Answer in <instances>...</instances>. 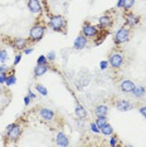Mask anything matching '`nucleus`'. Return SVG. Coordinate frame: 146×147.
<instances>
[{"label": "nucleus", "instance_id": "8", "mask_svg": "<svg viewBox=\"0 0 146 147\" xmlns=\"http://www.w3.org/2000/svg\"><path fill=\"white\" fill-rule=\"evenodd\" d=\"M112 24H114V19H112L110 15L105 14L98 19V26L97 28L101 29V30H103V29H108Z\"/></svg>", "mask_w": 146, "mask_h": 147}, {"label": "nucleus", "instance_id": "14", "mask_svg": "<svg viewBox=\"0 0 146 147\" xmlns=\"http://www.w3.org/2000/svg\"><path fill=\"white\" fill-rule=\"evenodd\" d=\"M28 8L33 14H39L42 11V5L39 0H28Z\"/></svg>", "mask_w": 146, "mask_h": 147}, {"label": "nucleus", "instance_id": "18", "mask_svg": "<svg viewBox=\"0 0 146 147\" xmlns=\"http://www.w3.org/2000/svg\"><path fill=\"white\" fill-rule=\"evenodd\" d=\"M107 113H108V106H106V105H98L95 108V115L97 117L107 116Z\"/></svg>", "mask_w": 146, "mask_h": 147}, {"label": "nucleus", "instance_id": "20", "mask_svg": "<svg viewBox=\"0 0 146 147\" xmlns=\"http://www.w3.org/2000/svg\"><path fill=\"white\" fill-rule=\"evenodd\" d=\"M99 131H101V133L103 136H111V135H114V127L110 125V123H106L103 127L99 128Z\"/></svg>", "mask_w": 146, "mask_h": 147}, {"label": "nucleus", "instance_id": "9", "mask_svg": "<svg viewBox=\"0 0 146 147\" xmlns=\"http://www.w3.org/2000/svg\"><path fill=\"white\" fill-rule=\"evenodd\" d=\"M87 43H88V38L87 36H84L81 33V34L76 38L74 43H73V48H74L76 51H81V49H83V48L87 47Z\"/></svg>", "mask_w": 146, "mask_h": 147}, {"label": "nucleus", "instance_id": "5", "mask_svg": "<svg viewBox=\"0 0 146 147\" xmlns=\"http://www.w3.org/2000/svg\"><path fill=\"white\" fill-rule=\"evenodd\" d=\"M98 32H99V29L96 25L91 24L89 22L83 23V26H82V34H83L84 36H87L88 39H95L96 36H97Z\"/></svg>", "mask_w": 146, "mask_h": 147}, {"label": "nucleus", "instance_id": "31", "mask_svg": "<svg viewBox=\"0 0 146 147\" xmlns=\"http://www.w3.org/2000/svg\"><path fill=\"white\" fill-rule=\"evenodd\" d=\"M6 78H8V76H6V73H0V84H3V83L6 82Z\"/></svg>", "mask_w": 146, "mask_h": 147}, {"label": "nucleus", "instance_id": "37", "mask_svg": "<svg viewBox=\"0 0 146 147\" xmlns=\"http://www.w3.org/2000/svg\"><path fill=\"white\" fill-rule=\"evenodd\" d=\"M33 52H34V49H33V48H26V49H24V54H26V55L30 54V53H33Z\"/></svg>", "mask_w": 146, "mask_h": 147}, {"label": "nucleus", "instance_id": "34", "mask_svg": "<svg viewBox=\"0 0 146 147\" xmlns=\"http://www.w3.org/2000/svg\"><path fill=\"white\" fill-rule=\"evenodd\" d=\"M30 101H32V98H30V97H29L28 94H26V96L24 97V105H25V106H29V105H30Z\"/></svg>", "mask_w": 146, "mask_h": 147}, {"label": "nucleus", "instance_id": "28", "mask_svg": "<svg viewBox=\"0 0 146 147\" xmlns=\"http://www.w3.org/2000/svg\"><path fill=\"white\" fill-rule=\"evenodd\" d=\"M110 146H112V147H115V146H117V136H112L111 135V140H110Z\"/></svg>", "mask_w": 146, "mask_h": 147}, {"label": "nucleus", "instance_id": "23", "mask_svg": "<svg viewBox=\"0 0 146 147\" xmlns=\"http://www.w3.org/2000/svg\"><path fill=\"white\" fill-rule=\"evenodd\" d=\"M35 89H36V91H38L39 93H41L42 96H47V94H48V91H47V88H45V86L41 84V83L35 84Z\"/></svg>", "mask_w": 146, "mask_h": 147}, {"label": "nucleus", "instance_id": "33", "mask_svg": "<svg viewBox=\"0 0 146 147\" xmlns=\"http://www.w3.org/2000/svg\"><path fill=\"white\" fill-rule=\"evenodd\" d=\"M139 111H140V113L144 116V118H146V106L140 107V108H139Z\"/></svg>", "mask_w": 146, "mask_h": 147}, {"label": "nucleus", "instance_id": "12", "mask_svg": "<svg viewBox=\"0 0 146 147\" xmlns=\"http://www.w3.org/2000/svg\"><path fill=\"white\" fill-rule=\"evenodd\" d=\"M39 116L44 121H52V119H54L55 113L51 108H41L39 109Z\"/></svg>", "mask_w": 146, "mask_h": 147}, {"label": "nucleus", "instance_id": "7", "mask_svg": "<svg viewBox=\"0 0 146 147\" xmlns=\"http://www.w3.org/2000/svg\"><path fill=\"white\" fill-rule=\"evenodd\" d=\"M140 23V16L134 14V13H127L125 15V25L128 28H134Z\"/></svg>", "mask_w": 146, "mask_h": 147}, {"label": "nucleus", "instance_id": "36", "mask_svg": "<svg viewBox=\"0 0 146 147\" xmlns=\"http://www.w3.org/2000/svg\"><path fill=\"white\" fill-rule=\"evenodd\" d=\"M28 96H29V97H30V98H32V101H33V99H35V98H36L35 93H33V92L30 91V89H29V91H28Z\"/></svg>", "mask_w": 146, "mask_h": 147}, {"label": "nucleus", "instance_id": "16", "mask_svg": "<svg viewBox=\"0 0 146 147\" xmlns=\"http://www.w3.org/2000/svg\"><path fill=\"white\" fill-rule=\"evenodd\" d=\"M49 71V65H41V64H36L34 68V77L38 78V77L44 76L45 73Z\"/></svg>", "mask_w": 146, "mask_h": 147}, {"label": "nucleus", "instance_id": "4", "mask_svg": "<svg viewBox=\"0 0 146 147\" xmlns=\"http://www.w3.org/2000/svg\"><path fill=\"white\" fill-rule=\"evenodd\" d=\"M108 64L114 69H120L124 64V55L120 52H112L108 55Z\"/></svg>", "mask_w": 146, "mask_h": 147}, {"label": "nucleus", "instance_id": "25", "mask_svg": "<svg viewBox=\"0 0 146 147\" xmlns=\"http://www.w3.org/2000/svg\"><path fill=\"white\" fill-rule=\"evenodd\" d=\"M6 61H8V52L3 49V51H0V63H5Z\"/></svg>", "mask_w": 146, "mask_h": 147}, {"label": "nucleus", "instance_id": "21", "mask_svg": "<svg viewBox=\"0 0 146 147\" xmlns=\"http://www.w3.org/2000/svg\"><path fill=\"white\" fill-rule=\"evenodd\" d=\"M107 122V116H102V117H97V119H96V125H97L98 128H101V127H103Z\"/></svg>", "mask_w": 146, "mask_h": 147}, {"label": "nucleus", "instance_id": "3", "mask_svg": "<svg viewBox=\"0 0 146 147\" xmlns=\"http://www.w3.org/2000/svg\"><path fill=\"white\" fill-rule=\"evenodd\" d=\"M131 38V30L128 26H121L116 34L114 36V42L116 45H120V44H124V43H127Z\"/></svg>", "mask_w": 146, "mask_h": 147}, {"label": "nucleus", "instance_id": "13", "mask_svg": "<svg viewBox=\"0 0 146 147\" xmlns=\"http://www.w3.org/2000/svg\"><path fill=\"white\" fill-rule=\"evenodd\" d=\"M28 40L24 38H14L11 42V45L14 47L16 51H24L26 48V45H28Z\"/></svg>", "mask_w": 146, "mask_h": 147}, {"label": "nucleus", "instance_id": "10", "mask_svg": "<svg viewBox=\"0 0 146 147\" xmlns=\"http://www.w3.org/2000/svg\"><path fill=\"white\" fill-rule=\"evenodd\" d=\"M115 107L118 109L120 112H127L132 109V103L127 99H118L117 102L115 103Z\"/></svg>", "mask_w": 146, "mask_h": 147}, {"label": "nucleus", "instance_id": "17", "mask_svg": "<svg viewBox=\"0 0 146 147\" xmlns=\"http://www.w3.org/2000/svg\"><path fill=\"white\" fill-rule=\"evenodd\" d=\"M74 113H76V116H77L79 119L87 118V115H88V113H87V109H86L84 106H82V105H77V106H76Z\"/></svg>", "mask_w": 146, "mask_h": 147}, {"label": "nucleus", "instance_id": "22", "mask_svg": "<svg viewBox=\"0 0 146 147\" xmlns=\"http://www.w3.org/2000/svg\"><path fill=\"white\" fill-rule=\"evenodd\" d=\"M134 4H135V0H124L122 8H124L126 11H128V10H131V9L134 8Z\"/></svg>", "mask_w": 146, "mask_h": 147}, {"label": "nucleus", "instance_id": "38", "mask_svg": "<svg viewBox=\"0 0 146 147\" xmlns=\"http://www.w3.org/2000/svg\"><path fill=\"white\" fill-rule=\"evenodd\" d=\"M122 4H124V0H118V3H117V8H122Z\"/></svg>", "mask_w": 146, "mask_h": 147}, {"label": "nucleus", "instance_id": "27", "mask_svg": "<svg viewBox=\"0 0 146 147\" xmlns=\"http://www.w3.org/2000/svg\"><path fill=\"white\" fill-rule=\"evenodd\" d=\"M89 128H91V131H92V132H95V133H101L99 128L97 127V125H96V122H92L91 125H89Z\"/></svg>", "mask_w": 146, "mask_h": 147}, {"label": "nucleus", "instance_id": "35", "mask_svg": "<svg viewBox=\"0 0 146 147\" xmlns=\"http://www.w3.org/2000/svg\"><path fill=\"white\" fill-rule=\"evenodd\" d=\"M20 59H22V54H16V55H15V59H14V65L19 64V62H20Z\"/></svg>", "mask_w": 146, "mask_h": 147}, {"label": "nucleus", "instance_id": "2", "mask_svg": "<svg viewBox=\"0 0 146 147\" xmlns=\"http://www.w3.org/2000/svg\"><path fill=\"white\" fill-rule=\"evenodd\" d=\"M49 28L57 33H66L67 32V20L63 15H52L48 22Z\"/></svg>", "mask_w": 146, "mask_h": 147}, {"label": "nucleus", "instance_id": "29", "mask_svg": "<svg viewBox=\"0 0 146 147\" xmlns=\"http://www.w3.org/2000/svg\"><path fill=\"white\" fill-rule=\"evenodd\" d=\"M47 59H48L49 62H54V61H55V53L53 52V51H51V52H49L48 54H47Z\"/></svg>", "mask_w": 146, "mask_h": 147}, {"label": "nucleus", "instance_id": "32", "mask_svg": "<svg viewBox=\"0 0 146 147\" xmlns=\"http://www.w3.org/2000/svg\"><path fill=\"white\" fill-rule=\"evenodd\" d=\"M8 72V67H6L4 63H1V64H0V73H6Z\"/></svg>", "mask_w": 146, "mask_h": 147}, {"label": "nucleus", "instance_id": "30", "mask_svg": "<svg viewBox=\"0 0 146 147\" xmlns=\"http://www.w3.org/2000/svg\"><path fill=\"white\" fill-rule=\"evenodd\" d=\"M108 61H102L101 63H99V68L102 69V71H105V69H107V67H108Z\"/></svg>", "mask_w": 146, "mask_h": 147}, {"label": "nucleus", "instance_id": "15", "mask_svg": "<svg viewBox=\"0 0 146 147\" xmlns=\"http://www.w3.org/2000/svg\"><path fill=\"white\" fill-rule=\"evenodd\" d=\"M55 142H57V145L61 146V147H66V146L69 145L68 137H67L66 133H63V132H59L57 135V137H55Z\"/></svg>", "mask_w": 146, "mask_h": 147}, {"label": "nucleus", "instance_id": "11", "mask_svg": "<svg viewBox=\"0 0 146 147\" xmlns=\"http://www.w3.org/2000/svg\"><path fill=\"white\" fill-rule=\"evenodd\" d=\"M135 83L130 81V79H125L120 83V91L124 93H132V91L135 89Z\"/></svg>", "mask_w": 146, "mask_h": 147}, {"label": "nucleus", "instance_id": "39", "mask_svg": "<svg viewBox=\"0 0 146 147\" xmlns=\"http://www.w3.org/2000/svg\"><path fill=\"white\" fill-rule=\"evenodd\" d=\"M15 123H16V122H15ZM15 123H10V125H8L5 129H9V128H11V127H14V126H15Z\"/></svg>", "mask_w": 146, "mask_h": 147}, {"label": "nucleus", "instance_id": "24", "mask_svg": "<svg viewBox=\"0 0 146 147\" xmlns=\"http://www.w3.org/2000/svg\"><path fill=\"white\" fill-rule=\"evenodd\" d=\"M48 59L47 55H39V58L36 59V64H41V65H49L48 64Z\"/></svg>", "mask_w": 146, "mask_h": 147}, {"label": "nucleus", "instance_id": "19", "mask_svg": "<svg viewBox=\"0 0 146 147\" xmlns=\"http://www.w3.org/2000/svg\"><path fill=\"white\" fill-rule=\"evenodd\" d=\"M146 93V89L144 86H140V87H135V89L132 91V94H134L135 98H141V97H144Z\"/></svg>", "mask_w": 146, "mask_h": 147}, {"label": "nucleus", "instance_id": "40", "mask_svg": "<svg viewBox=\"0 0 146 147\" xmlns=\"http://www.w3.org/2000/svg\"><path fill=\"white\" fill-rule=\"evenodd\" d=\"M0 92H1V87H0Z\"/></svg>", "mask_w": 146, "mask_h": 147}, {"label": "nucleus", "instance_id": "1", "mask_svg": "<svg viewBox=\"0 0 146 147\" xmlns=\"http://www.w3.org/2000/svg\"><path fill=\"white\" fill-rule=\"evenodd\" d=\"M45 24L43 22H36L34 25L30 28L29 30V39L28 42L34 44V43H38L43 39V36L45 34Z\"/></svg>", "mask_w": 146, "mask_h": 147}, {"label": "nucleus", "instance_id": "6", "mask_svg": "<svg viewBox=\"0 0 146 147\" xmlns=\"http://www.w3.org/2000/svg\"><path fill=\"white\" fill-rule=\"evenodd\" d=\"M22 132H23L22 126L19 125V123H15L14 127H11V128L6 129V138H8L9 141L15 142V141H18V140L20 138Z\"/></svg>", "mask_w": 146, "mask_h": 147}, {"label": "nucleus", "instance_id": "26", "mask_svg": "<svg viewBox=\"0 0 146 147\" xmlns=\"http://www.w3.org/2000/svg\"><path fill=\"white\" fill-rule=\"evenodd\" d=\"M16 82V78H15V76H14V73L13 74H10L6 78V82H5V84L6 86H11V84H14V83Z\"/></svg>", "mask_w": 146, "mask_h": 147}]
</instances>
